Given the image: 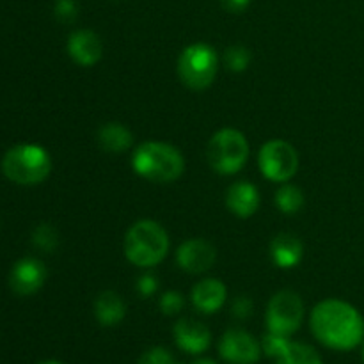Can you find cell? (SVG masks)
<instances>
[{
	"label": "cell",
	"mask_w": 364,
	"mask_h": 364,
	"mask_svg": "<svg viewBox=\"0 0 364 364\" xmlns=\"http://www.w3.org/2000/svg\"><path fill=\"white\" fill-rule=\"evenodd\" d=\"M309 326L320 343L338 352L354 350L364 340L363 315L340 299H327L316 304Z\"/></svg>",
	"instance_id": "cell-1"
},
{
	"label": "cell",
	"mask_w": 364,
	"mask_h": 364,
	"mask_svg": "<svg viewBox=\"0 0 364 364\" xmlns=\"http://www.w3.org/2000/svg\"><path fill=\"white\" fill-rule=\"evenodd\" d=\"M134 171L141 178L156 183L176 181L185 171V159L174 146L166 142H142L132 159Z\"/></svg>",
	"instance_id": "cell-2"
},
{
	"label": "cell",
	"mask_w": 364,
	"mask_h": 364,
	"mask_svg": "<svg viewBox=\"0 0 364 364\" xmlns=\"http://www.w3.org/2000/svg\"><path fill=\"white\" fill-rule=\"evenodd\" d=\"M169 251V237L155 220H139L124 237V255L135 267H155Z\"/></svg>",
	"instance_id": "cell-3"
},
{
	"label": "cell",
	"mask_w": 364,
	"mask_h": 364,
	"mask_svg": "<svg viewBox=\"0 0 364 364\" xmlns=\"http://www.w3.org/2000/svg\"><path fill=\"white\" fill-rule=\"evenodd\" d=\"M2 171L14 183L38 185L48 178L52 159L41 146L18 144L4 155Z\"/></svg>",
	"instance_id": "cell-4"
},
{
	"label": "cell",
	"mask_w": 364,
	"mask_h": 364,
	"mask_svg": "<svg viewBox=\"0 0 364 364\" xmlns=\"http://www.w3.org/2000/svg\"><path fill=\"white\" fill-rule=\"evenodd\" d=\"M249 159V142L242 132L223 128L208 144V162L219 174H235L244 169Z\"/></svg>",
	"instance_id": "cell-5"
},
{
	"label": "cell",
	"mask_w": 364,
	"mask_h": 364,
	"mask_svg": "<svg viewBox=\"0 0 364 364\" xmlns=\"http://www.w3.org/2000/svg\"><path fill=\"white\" fill-rule=\"evenodd\" d=\"M219 66L215 50L206 43H194L181 52L178 73L185 85L192 89H206L213 82Z\"/></svg>",
	"instance_id": "cell-6"
},
{
	"label": "cell",
	"mask_w": 364,
	"mask_h": 364,
	"mask_svg": "<svg viewBox=\"0 0 364 364\" xmlns=\"http://www.w3.org/2000/svg\"><path fill=\"white\" fill-rule=\"evenodd\" d=\"M304 318V304L297 294L283 290L274 295L267 308V329L277 336L290 338Z\"/></svg>",
	"instance_id": "cell-7"
},
{
	"label": "cell",
	"mask_w": 364,
	"mask_h": 364,
	"mask_svg": "<svg viewBox=\"0 0 364 364\" xmlns=\"http://www.w3.org/2000/svg\"><path fill=\"white\" fill-rule=\"evenodd\" d=\"M259 169L270 181L284 183L291 180L299 169V155L291 144L284 141H269L258 156Z\"/></svg>",
	"instance_id": "cell-8"
},
{
	"label": "cell",
	"mask_w": 364,
	"mask_h": 364,
	"mask_svg": "<svg viewBox=\"0 0 364 364\" xmlns=\"http://www.w3.org/2000/svg\"><path fill=\"white\" fill-rule=\"evenodd\" d=\"M262 343L247 331L230 329L220 338L219 354L230 364H256L262 358Z\"/></svg>",
	"instance_id": "cell-9"
},
{
	"label": "cell",
	"mask_w": 364,
	"mask_h": 364,
	"mask_svg": "<svg viewBox=\"0 0 364 364\" xmlns=\"http://www.w3.org/2000/svg\"><path fill=\"white\" fill-rule=\"evenodd\" d=\"M217 252L210 242L201 240V238H192L185 244L180 245L176 252L178 265L191 274H201L212 269L215 263Z\"/></svg>",
	"instance_id": "cell-10"
},
{
	"label": "cell",
	"mask_w": 364,
	"mask_h": 364,
	"mask_svg": "<svg viewBox=\"0 0 364 364\" xmlns=\"http://www.w3.org/2000/svg\"><path fill=\"white\" fill-rule=\"evenodd\" d=\"M46 269L39 259L23 258L13 267L9 276V284L14 294L32 295L45 284Z\"/></svg>",
	"instance_id": "cell-11"
},
{
	"label": "cell",
	"mask_w": 364,
	"mask_h": 364,
	"mask_svg": "<svg viewBox=\"0 0 364 364\" xmlns=\"http://www.w3.org/2000/svg\"><path fill=\"white\" fill-rule=\"evenodd\" d=\"M174 341L178 348L192 355L203 354L212 343V333L205 323L192 318L178 320L174 326Z\"/></svg>",
	"instance_id": "cell-12"
},
{
	"label": "cell",
	"mask_w": 364,
	"mask_h": 364,
	"mask_svg": "<svg viewBox=\"0 0 364 364\" xmlns=\"http://www.w3.org/2000/svg\"><path fill=\"white\" fill-rule=\"evenodd\" d=\"M68 52L80 66H92L102 59V41L92 31H75L68 39Z\"/></svg>",
	"instance_id": "cell-13"
},
{
	"label": "cell",
	"mask_w": 364,
	"mask_h": 364,
	"mask_svg": "<svg viewBox=\"0 0 364 364\" xmlns=\"http://www.w3.org/2000/svg\"><path fill=\"white\" fill-rule=\"evenodd\" d=\"M226 205L231 213L237 217H251L255 215L259 206V192L255 185L249 181H237L228 188Z\"/></svg>",
	"instance_id": "cell-14"
},
{
	"label": "cell",
	"mask_w": 364,
	"mask_h": 364,
	"mask_svg": "<svg viewBox=\"0 0 364 364\" xmlns=\"http://www.w3.org/2000/svg\"><path fill=\"white\" fill-rule=\"evenodd\" d=\"M226 287L219 279H203L192 288V302L199 311L206 315L219 311L226 302Z\"/></svg>",
	"instance_id": "cell-15"
},
{
	"label": "cell",
	"mask_w": 364,
	"mask_h": 364,
	"mask_svg": "<svg viewBox=\"0 0 364 364\" xmlns=\"http://www.w3.org/2000/svg\"><path fill=\"white\" fill-rule=\"evenodd\" d=\"M302 249L301 240L291 233H281L270 244V255H272L274 263L281 269H291V267L299 265L302 259Z\"/></svg>",
	"instance_id": "cell-16"
},
{
	"label": "cell",
	"mask_w": 364,
	"mask_h": 364,
	"mask_svg": "<svg viewBox=\"0 0 364 364\" xmlns=\"http://www.w3.org/2000/svg\"><path fill=\"white\" fill-rule=\"evenodd\" d=\"M95 315L102 326H117L127 315V306L116 291H103L95 302Z\"/></svg>",
	"instance_id": "cell-17"
},
{
	"label": "cell",
	"mask_w": 364,
	"mask_h": 364,
	"mask_svg": "<svg viewBox=\"0 0 364 364\" xmlns=\"http://www.w3.org/2000/svg\"><path fill=\"white\" fill-rule=\"evenodd\" d=\"M98 141L102 148L109 153H123L134 142L132 132L121 123H107L100 128Z\"/></svg>",
	"instance_id": "cell-18"
},
{
	"label": "cell",
	"mask_w": 364,
	"mask_h": 364,
	"mask_svg": "<svg viewBox=\"0 0 364 364\" xmlns=\"http://www.w3.org/2000/svg\"><path fill=\"white\" fill-rule=\"evenodd\" d=\"M276 364H323L318 352L306 343L290 341L283 355L276 359Z\"/></svg>",
	"instance_id": "cell-19"
},
{
	"label": "cell",
	"mask_w": 364,
	"mask_h": 364,
	"mask_svg": "<svg viewBox=\"0 0 364 364\" xmlns=\"http://www.w3.org/2000/svg\"><path fill=\"white\" fill-rule=\"evenodd\" d=\"M276 205L283 213H297L304 206V194L299 187L294 185H283L276 194Z\"/></svg>",
	"instance_id": "cell-20"
},
{
	"label": "cell",
	"mask_w": 364,
	"mask_h": 364,
	"mask_svg": "<svg viewBox=\"0 0 364 364\" xmlns=\"http://www.w3.org/2000/svg\"><path fill=\"white\" fill-rule=\"evenodd\" d=\"M32 242L36 244V247L52 252L57 247L59 238H57V231L50 224H39L32 235Z\"/></svg>",
	"instance_id": "cell-21"
},
{
	"label": "cell",
	"mask_w": 364,
	"mask_h": 364,
	"mask_svg": "<svg viewBox=\"0 0 364 364\" xmlns=\"http://www.w3.org/2000/svg\"><path fill=\"white\" fill-rule=\"evenodd\" d=\"M226 64L228 68H230L231 71H237V73H240V71L247 70L249 63H251V53H249V50L245 48V46H231V48H228L226 52Z\"/></svg>",
	"instance_id": "cell-22"
},
{
	"label": "cell",
	"mask_w": 364,
	"mask_h": 364,
	"mask_svg": "<svg viewBox=\"0 0 364 364\" xmlns=\"http://www.w3.org/2000/svg\"><path fill=\"white\" fill-rule=\"evenodd\" d=\"M290 338L287 336H277V334L269 333L262 341V350L265 352L269 358L277 359L279 355H283V352L287 350L288 345H290Z\"/></svg>",
	"instance_id": "cell-23"
},
{
	"label": "cell",
	"mask_w": 364,
	"mask_h": 364,
	"mask_svg": "<svg viewBox=\"0 0 364 364\" xmlns=\"http://www.w3.org/2000/svg\"><path fill=\"white\" fill-rule=\"evenodd\" d=\"M185 301L183 297H181L180 291H167V294L162 295V299H160V309H162L164 315H178V313L181 311V308H183Z\"/></svg>",
	"instance_id": "cell-24"
},
{
	"label": "cell",
	"mask_w": 364,
	"mask_h": 364,
	"mask_svg": "<svg viewBox=\"0 0 364 364\" xmlns=\"http://www.w3.org/2000/svg\"><path fill=\"white\" fill-rule=\"evenodd\" d=\"M137 364H180V363L174 361V358L166 350V348L155 347V348H149L148 352H144Z\"/></svg>",
	"instance_id": "cell-25"
},
{
	"label": "cell",
	"mask_w": 364,
	"mask_h": 364,
	"mask_svg": "<svg viewBox=\"0 0 364 364\" xmlns=\"http://www.w3.org/2000/svg\"><path fill=\"white\" fill-rule=\"evenodd\" d=\"M78 14L77 0H57L55 2V16L60 21H73Z\"/></svg>",
	"instance_id": "cell-26"
},
{
	"label": "cell",
	"mask_w": 364,
	"mask_h": 364,
	"mask_svg": "<svg viewBox=\"0 0 364 364\" xmlns=\"http://www.w3.org/2000/svg\"><path fill=\"white\" fill-rule=\"evenodd\" d=\"M156 288H159L156 277L149 276V274L142 276L141 279H139V283H137V290H139V294L142 295V297H149V295H153L156 291Z\"/></svg>",
	"instance_id": "cell-27"
},
{
	"label": "cell",
	"mask_w": 364,
	"mask_h": 364,
	"mask_svg": "<svg viewBox=\"0 0 364 364\" xmlns=\"http://www.w3.org/2000/svg\"><path fill=\"white\" fill-rule=\"evenodd\" d=\"M251 311H252V302H251V299L240 297V299H237V301H235V304H233V315L237 316V318H240V320L247 318V316L251 315Z\"/></svg>",
	"instance_id": "cell-28"
},
{
	"label": "cell",
	"mask_w": 364,
	"mask_h": 364,
	"mask_svg": "<svg viewBox=\"0 0 364 364\" xmlns=\"http://www.w3.org/2000/svg\"><path fill=\"white\" fill-rule=\"evenodd\" d=\"M220 4L224 9L231 11V13H242L251 4V0H220Z\"/></svg>",
	"instance_id": "cell-29"
},
{
	"label": "cell",
	"mask_w": 364,
	"mask_h": 364,
	"mask_svg": "<svg viewBox=\"0 0 364 364\" xmlns=\"http://www.w3.org/2000/svg\"><path fill=\"white\" fill-rule=\"evenodd\" d=\"M192 364H217V363L212 361V359H198V361H194Z\"/></svg>",
	"instance_id": "cell-30"
},
{
	"label": "cell",
	"mask_w": 364,
	"mask_h": 364,
	"mask_svg": "<svg viewBox=\"0 0 364 364\" xmlns=\"http://www.w3.org/2000/svg\"><path fill=\"white\" fill-rule=\"evenodd\" d=\"M41 364H63V363H59V361H45V363H41Z\"/></svg>",
	"instance_id": "cell-31"
},
{
	"label": "cell",
	"mask_w": 364,
	"mask_h": 364,
	"mask_svg": "<svg viewBox=\"0 0 364 364\" xmlns=\"http://www.w3.org/2000/svg\"><path fill=\"white\" fill-rule=\"evenodd\" d=\"M363 359H364V348H363Z\"/></svg>",
	"instance_id": "cell-32"
}]
</instances>
